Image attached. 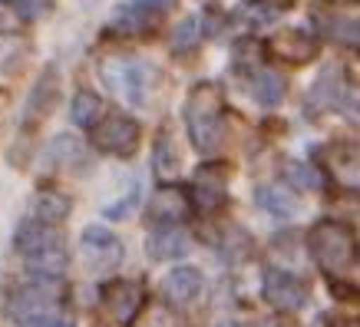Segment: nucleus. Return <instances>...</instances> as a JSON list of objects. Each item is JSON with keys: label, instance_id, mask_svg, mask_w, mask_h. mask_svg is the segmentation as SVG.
<instances>
[{"label": "nucleus", "instance_id": "obj_1", "mask_svg": "<svg viewBox=\"0 0 360 327\" xmlns=\"http://www.w3.org/2000/svg\"><path fill=\"white\" fill-rule=\"evenodd\" d=\"M186 129L198 153H215L225 136V96L219 83H198L186 99Z\"/></svg>", "mask_w": 360, "mask_h": 327}, {"label": "nucleus", "instance_id": "obj_2", "mask_svg": "<svg viewBox=\"0 0 360 327\" xmlns=\"http://www.w3.org/2000/svg\"><path fill=\"white\" fill-rule=\"evenodd\" d=\"M307 248H311V258L317 262V268L328 274H344L357 264V235L340 225L334 218H324L317 222L314 229L307 231Z\"/></svg>", "mask_w": 360, "mask_h": 327}, {"label": "nucleus", "instance_id": "obj_3", "mask_svg": "<svg viewBox=\"0 0 360 327\" xmlns=\"http://www.w3.org/2000/svg\"><path fill=\"white\" fill-rule=\"evenodd\" d=\"M103 83L116 93L120 99H126L129 106H146L149 96V66L136 60V56H106L99 63Z\"/></svg>", "mask_w": 360, "mask_h": 327}, {"label": "nucleus", "instance_id": "obj_4", "mask_svg": "<svg viewBox=\"0 0 360 327\" xmlns=\"http://www.w3.org/2000/svg\"><path fill=\"white\" fill-rule=\"evenodd\" d=\"M99 126H89L93 129V146L106 155H120V159H129L139 146V122L126 116V113H110L96 120Z\"/></svg>", "mask_w": 360, "mask_h": 327}, {"label": "nucleus", "instance_id": "obj_5", "mask_svg": "<svg viewBox=\"0 0 360 327\" xmlns=\"http://www.w3.org/2000/svg\"><path fill=\"white\" fill-rule=\"evenodd\" d=\"M63 288L56 284V278H37V284H27L11 297V317L20 324H30L37 317H46L60 304Z\"/></svg>", "mask_w": 360, "mask_h": 327}, {"label": "nucleus", "instance_id": "obj_6", "mask_svg": "<svg viewBox=\"0 0 360 327\" xmlns=\"http://www.w3.org/2000/svg\"><path fill=\"white\" fill-rule=\"evenodd\" d=\"M103 307L110 311L112 321H120V324L129 327L142 311V301H146V291H142V284L136 281H126V278H112V281L103 284Z\"/></svg>", "mask_w": 360, "mask_h": 327}, {"label": "nucleus", "instance_id": "obj_7", "mask_svg": "<svg viewBox=\"0 0 360 327\" xmlns=\"http://www.w3.org/2000/svg\"><path fill=\"white\" fill-rule=\"evenodd\" d=\"M264 301L278 311H297V307L307 304V288L304 281L291 271H281V268H268L264 271V284H262Z\"/></svg>", "mask_w": 360, "mask_h": 327}, {"label": "nucleus", "instance_id": "obj_8", "mask_svg": "<svg viewBox=\"0 0 360 327\" xmlns=\"http://www.w3.org/2000/svg\"><path fill=\"white\" fill-rule=\"evenodd\" d=\"M175 0H129L126 7H120L116 11V17H112V30L116 33H146L153 30L155 20L162 17L165 11H172Z\"/></svg>", "mask_w": 360, "mask_h": 327}, {"label": "nucleus", "instance_id": "obj_9", "mask_svg": "<svg viewBox=\"0 0 360 327\" xmlns=\"http://www.w3.org/2000/svg\"><path fill=\"white\" fill-rule=\"evenodd\" d=\"M229 165L225 162H208L202 165L195 172V182H192V195L195 198V205L202 212H219L225 205V198H229Z\"/></svg>", "mask_w": 360, "mask_h": 327}, {"label": "nucleus", "instance_id": "obj_10", "mask_svg": "<svg viewBox=\"0 0 360 327\" xmlns=\"http://www.w3.org/2000/svg\"><path fill=\"white\" fill-rule=\"evenodd\" d=\"M324 165L344 188H360V142L340 139L324 149Z\"/></svg>", "mask_w": 360, "mask_h": 327}, {"label": "nucleus", "instance_id": "obj_11", "mask_svg": "<svg viewBox=\"0 0 360 327\" xmlns=\"http://www.w3.org/2000/svg\"><path fill=\"white\" fill-rule=\"evenodd\" d=\"M79 248L86 255L89 264L96 268H112V264L122 262V241L112 235L110 229H99V225H89L79 235Z\"/></svg>", "mask_w": 360, "mask_h": 327}, {"label": "nucleus", "instance_id": "obj_12", "mask_svg": "<svg viewBox=\"0 0 360 327\" xmlns=\"http://www.w3.org/2000/svg\"><path fill=\"white\" fill-rule=\"evenodd\" d=\"M188 231L182 225H172V222H159L153 231H149V241H146V248H149V258L155 262H172V258H182L188 251Z\"/></svg>", "mask_w": 360, "mask_h": 327}, {"label": "nucleus", "instance_id": "obj_13", "mask_svg": "<svg viewBox=\"0 0 360 327\" xmlns=\"http://www.w3.org/2000/svg\"><path fill=\"white\" fill-rule=\"evenodd\" d=\"M149 212H153L155 222H172V225H179V222H186L188 212H192V198H188L186 188L172 186V182H162L159 192L153 195Z\"/></svg>", "mask_w": 360, "mask_h": 327}, {"label": "nucleus", "instance_id": "obj_14", "mask_svg": "<svg viewBox=\"0 0 360 327\" xmlns=\"http://www.w3.org/2000/svg\"><path fill=\"white\" fill-rule=\"evenodd\" d=\"M56 99H60V79H56V70H46L44 77L37 79V86L30 89V99H27V109H23V122H40L53 113Z\"/></svg>", "mask_w": 360, "mask_h": 327}, {"label": "nucleus", "instance_id": "obj_15", "mask_svg": "<svg viewBox=\"0 0 360 327\" xmlns=\"http://www.w3.org/2000/svg\"><path fill=\"white\" fill-rule=\"evenodd\" d=\"M271 53L281 56L284 63L301 66V63H307V60L317 56V40L307 30H284L271 40Z\"/></svg>", "mask_w": 360, "mask_h": 327}, {"label": "nucleus", "instance_id": "obj_16", "mask_svg": "<svg viewBox=\"0 0 360 327\" xmlns=\"http://www.w3.org/2000/svg\"><path fill=\"white\" fill-rule=\"evenodd\" d=\"M162 291H165V297H169V304H188V301L198 297V291H202V274H198V268L179 264L175 271L165 274Z\"/></svg>", "mask_w": 360, "mask_h": 327}, {"label": "nucleus", "instance_id": "obj_17", "mask_svg": "<svg viewBox=\"0 0 360 327\" xmlns=\"http://www.w3.org/2000/svg\"><path fill=\"white\" fill-rule=\"evenodd\" d=\"M255 198H258V205H262L268 215H274V218H295L297 215V198H295V192H291V188L284 186V182H268V186H258Z\"/></svg>", "mask_w": 360, "mask_h": 327}, {"label": "nucleus", "instance_id": "obj_18", "mask_svg": "<svg viewBox=\"0 0 360 327\" xmlns=\"http://www.w3.org/2000/svg\"><path fill=\"white\" fill-rule=\"evenodd\" d=\"M53 241H56V235L50 231V225L37 222V218L20 222V225H17V231H13V245H17V251H20V255H37V251L50 248Z\"/></svg>", "mask_w": 360, "mask_h": 327}, {"label": "nucleus", "instance_id": "obj_19", "mask_svg": "<svg viewBox=\"0 0 360 327\" xmlns=\"http://www.w3.org/2000/svg\"><path fill=\"white\" fill-rule=\"evenodd\" d=\"M70 208H73L70 195L56 192V188H40L37 198H33V215H37V222H44V225L63 222V218L70 215Z\"/></svg>", "mask_w": 360, "mask_h": 327}, {"label": "nucleus", "instance_id": "obj_20", "mask_svg": "<svg viewBox=\"0 0 360 327\" xmlns=\"http://www.w3.org/2000/svg\"><path fill=\"white\" fill-rule=\"evenodd\" d=\"M66 264H70V258H66V248L60 241H53L50 248L37 251V255H27V268L37 278H60L66 271Z\"/></svg>", "mask_w": 360, "mask_h": 327}, {"label": "nucleus", "instance_id": "obj_21", "mask_svg": "<svg viewBox=\"0 0 360 327\" xmlns=\"http://www.w3.org/2000/svg\"><path fill=\"white\" fill-rule=\"evenodd\" d=\"M153 172H155V179H162V182H172L175 175H179V153H175L172 132L169 129H162L159 132V139H155Z\"/></svg>", "mask_w": 360, "mask_h": 327}, {"label": "nucleus", "instance_id": "obj_22", "mask_svg": "<svg viewBox=\"0 0 360 327\" xmlns=\"http://www.w3.org/2000/svg\"><path fill=\"white\" fill-rule=\"evenodd\" d=\"M344 86V77H340V70H328L324 77L317 79V86L307 93V113H321V109H328L338 103V93Z\"/></svg>", "mask_w": 360, "mask_h": 327}, {"label": "nucleus", "instance_id": "obj_23", "mask_svg": "<svg viewBox=\"0 0 360 327\" xmlns=\"http://www.w3.org/2000/svg\"><path fill=\"white\" fill-rule=\"evenodd\" d=\"M251 96L258 99L262 106H278L281 96H284L281 73H274V70H258L255 79H251Z\"/></svg>", "mask_w": 360, "mask_h": 327}, {"label": "nucleus", "instance_id": "obj_24", "mask_svg": "<svg viewBox=\"0 0 360 327\" xmlns=\"http://www.w3.org/2000/svg\"><path fill=\"white\" fill-rule=\"evenodd\" d=\"M99 113H103V99H99L96 93H89V89H79L77 96H73V103H70V116H73V122L83 126V129L96 126Z\"/></svg>", "mask_w": 360, "mask_h": 327}, {"label": "nucleus", "instance_id": "obj_25", "mask_svg": "<svg viewBox=\"0 0 360 327\" xmlns=\"http://www.w3.org/2000/svg\"><path fill=\"white\" fill-rule=\"evenodd\" d=\"M30 46L20 33H0V73H13L27 60Z\"/></svg>", "mask_w": 360, "mask_h": 327}, {"label": "nucleus", "instance_id": "obj_26", "mask_svg": "<svg viewBox=\"0 0 360 327\" xmlns=\"http://www.w3.org/2000/svg\"><path fill=\"white\" fill-rule=\"evenodd\" d=\"M264 60V50L258 40H238L235 44V53H231V63H235V70H241V73H258V66H262Z\"/></svg>", "mask_w": 360, "mask_h": 327}, {"label": "nucleus", "instance_id": "obj_27", "mask_svg": "<svg viewBox=\"0 0 360 327\" xmlns=\"http://www.w3.org/2000/svg\"><path fill=\"white\" fill-rule=\"evenodd\" d=\"M46 159L56 165H73L83 159V146H79L73 136H56V139L50 142V149H46Z\"/></svg>", "mask_w": 360, "mask_h": 327}, {"label": "nucleus", "instance_id": "obj_28", "mask_svg": "<svg viewBox=\"0 0 360 327\" xmlns=\"http://www.w3.org/2000/svg\"><path fill=\"white\" fill-rule=\"evenodd\" d=\"M198 40H202V23H198V17H186L172 33V50L175 53H188V50L198 46Z\"/></svg>", "mask_w": 360, "mask_h": 327}, {"label": "nucleus", "instance_id": "obj_29", "mask_svg": "<svg viewBox=\"0 0 360 327\" xmlns=\"http://www.w3.org/2000/svg\"><path fill=\"white\" fill-rule=\"evenodd\" d=\"M334 106L340 109V116L354 126H360V83H344L338 93V103Z\"/></svg>", "mask_w": 360, "mask_h": 327}, {"label": "nucleus", "instance_id": "obj_30", "mask_svg": "<svg viewBox=\"0 0 360 327\" xmlns=\"http://www.w3.org/2000/svg\"><path fill=\"white\" fill-rule=\"evenodd\" d=\"M284 172L291 175V182L301 186V188H321L324 186V182H321V175H317L314 169H307L304 162H288L284 165Z\"/></svg>", "mask_w": 360, "mask_h": 327}, {"label": "nucleus", "instance_id": "obj_31", "mask_svg": "<svg viewBox=\"0 0 360 327\" xmlns=\"http://www.w3.org/2000/svg\"><path fill=\"white\" fill-rule=\"evenodd\" d=\"M136 205H139V186L132 182L129 195L120 198L116 205H106V212H103V215H106V218H129V215H132V208H136Z\"/></svg>", "mask_w": 360, "mask_h": 327}, {"label": "nucleus", "instance_id": "obj_32", "mask_svg": "<svg viewBox=\"0 0 360 327\" xmlns=\"http://www.w3.org/2000/svg\"><path fill=\"white\" fill-rule=\"evenodd\" d=\"M46 11H50V0H17L20 20H40Z\"/></svg>", "mask_w": 360, "mask_h": 327}, {"label": "nucleus", "instance_id": "obj_33", "mask_svg": "<svg viewBox=\"0 0 360 327\" xmlns=\"http://www.w3.org/2000/svg\"><path fill=\"white\" fill-rule=\"evenodd\" d=\"M23 327H77L70 317H56V314H46V317H37V321H30V324Z\"/></svg>", "mask_w": 360, "mask_h": 327}, {"label": "nucleus", "instance_id": "obj_34", "mask_svg": "<svg viewBox=\"0 0 360 327\" xmlns=\"http://www.w3.org/2000/svg\"><path fill=\"white\" fill-rule=\"evenodd\" d=\"M258 7H264L268 13H281V11H288L291 7V0H255Z\"/></svg>", "mask_w": 360, "mask_h": 327}, {"label": "nucleus", "instance_id": "obj_35", "mask_svg": "<svg viewBox=\"0 0 360 327\" xmlns=\"http://www.w3.org/2000/svg\"><path fill=\"white\" fill-rule=\"evenodd\" d=\"M258 327H284V324H281V321H278V317H271V321H262V324H258Z\"/></svg>", "mask_w": 360, "mask_h": 327}, {"label": "nucleus", "instance_id": "obj_36", "mask_svg": "<svg viewBox=\"0 0 360 327\" xmlns=\"http://www.w3.org/2000/svg\"><path fill=\"white\" fill-rule=\"evenodd\" d=\"M219 327H238V324H229V321H225V324H219Z\"/></svg>", "mask_w": 360, "mask_h": 327}, {"label": "nucleus", "instance_id": "obj_37", "mask_svg": "<svg viewBox=\"0 0 360 327\" xmlns=\"http://www.w3.org/2000/svg\"><path fill=\"white\" fill-rule=\"evenodd\" d=\"M347 327H360V321H354V324H347Z\"/></svg>", "mask_w": 360, "mask_h": 327}, {"label": "nucleus", "instance_id": "obj_38", "mask_svg": "<svg viewBox=\"0 0 360 327\" xmlns=\"http://www.w3.org/2000/svg\"><path fill=\"white\" fill-rule=\"evenodd\" d=\"M4 4H17V0H4Z\"/></svg>", "mask_w": 360, "mask_h": 327}]
</instances>
